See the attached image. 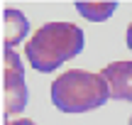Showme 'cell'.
<instances>
[{"label":"cell","instance_id":"cell-1","mask_svg":"<svg viewBox=\"0 0 132 125\" xmlns=\"http://www.w3.org/2000/svg\"><path fill=\"white\" fill-rule=\"evenodd\" d=\"M83 49V29L71 22H47L32 34L24 57L37 71L49 74Z\"/></svg>","mask_w":132,"mask_h":125},{"label":"cell","instance_id":"cell-2","mask_svg":"<svg viewBox=\"0 0 132 125\" xmlns=\"http://www.w3.org/2000/svg\"><path fill=\"white\" fill-rule=\"evenodd\" d=\"M110 98V88L100 74L71 69L52 83V101L61 113H88Z\"/></svg>","mask_w":132,"mask_h":125},{"label":"cell","instance_id":"cell-3","mask_svg":"<svg viewBox=\"0 0 132 125\" xmlns=\"http://www.w3.org/2000/svg\"><path fill=\"white\" fill-rule=\"evenodd\" d=\"M3 106H5V120L10 115H20L27 106L22 61L15 49H5V47H3Z\"/></svg>","mask_w":132,"mask_h":125},{"label":"cell","instance_id":"cell-4","mask_svg":"<svg viewBox=\"0 0 132 125\" xmlns=\"http://www.w3.org/2000/svg\"><path fill=\"white\" fill-rule=\"evenodd\" d=\"M100 76L110 88V98L132 103V61H113L103 66Z\"/></svg>","mask_w":132,"mask_h":125},{"label":"cell","instance_id":"cell-5","mask_svg":"<svg viewBox=\"0 0 132 125\" xmlns=\"http://www.w3.org/2000/svg\"><path fill=\"white\" fill-rule=\"evenodd\" d=\"M27 29H29V22L20 10H12V7L3 10V47L5 49H12L15 44H20L27 34Z\"/></svg>","mask_w":132,"mask_h":125},{"label":"cell","instance_id":"cell-6","mask_svg":"<svg viewBox=\"0 0 132 125\" xmlns=\"http://www.w3.org/2000/svg\"><path fill=\"white\" fill-rule=\"evenodd\" d=\"M76 10H78V15H83L90 22H103L118 10V3H113V0H105V3H76Z\"/></svg>","mask_w":132,"mask_h":125},{"label":"cell","instance_id":"cell-7","mask_svg":"<svg viewBox=\"0 0 132 125\" xmlns=\"http://www.w3.org/2000/svg\"><path fill=\"white\" fill-rule=\"evenodd\" d=\"M5 125H37L34 120H27V118H22V120H5Z\"/></svg>","mask_w":132,"mask_h":125},{"label":"cell","instance_id":"cell-8","mask_svg":"<svg viewBox=\"0 0 132 125\" xmlns=\"http://www.w3.org/2000/svg\"><path fill=\"white\" fill-rule=\"evenodd\" d=\"M125 39H127V47L132 49V22H130V27H127V34H125Z\"/></svg>","mask_w":132,"mask_h":125},{"label":"cell","instance_id":"cell-9","mask_svg":"<svg viewBox=\"0 0 132 125\" xmlns=\"http://www.w3.org/2000/svg\"><path fill=\"white\" fill-rule=\"evenodd\" d=\"M130 125H132V115H130Z\"/></svg>","mask_w":132,"mask_h":125}]
</instances>
